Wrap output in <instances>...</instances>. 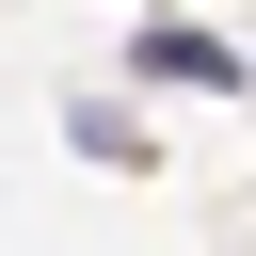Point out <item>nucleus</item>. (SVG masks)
I'll list each match as a JSON object with an SVG mask.
<instances>
[{
	"mask_svg": "<svg viewBox=\"0 0 256 256\" xmlns=\"http://www.w3.org/2000/svg\"><path fill=\"white\" fill-rule=\"evenodd\" d=\"M144 64H160V80H240V48H208V32H176V16L144 32Z\"/></svg>",
	"mask_w": 256,
	"mask_h": 256,
	"instance_id": "1",
	"label": "nucleus"
}]
</instances>
